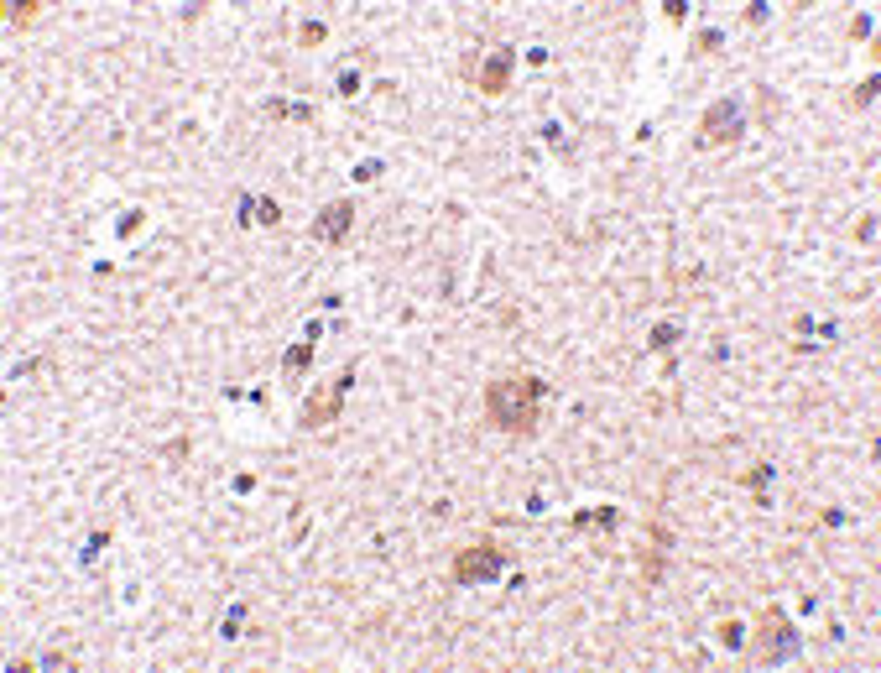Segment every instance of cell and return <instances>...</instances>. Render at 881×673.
<instances>
[{
    "instance_id": "6da1fadb",
    "label": "cell",
    "mask_w": 881,
    "mask_h": 673,
    "mask_svg": "<svg viewBox=\"0 0 881 673\" xmlns=\"http://www.w3.org/2000/svg\"><path fill=\"white\" fill-rule=\"evenodd\" d=\"M542 397H548V381H537V376H506V381H496V387L485 392V407H490V418H496V428L532 433V428H537V402Z\"/></svg>"
},
{
    "instance_id": "7a4b0ae2",
    "label": "cell",
    "mask_w": 881,
    "mask_h": 673,
    "mask_svg": "<svg viewBox=\"0 0 881 673\" xmlns=\"http://www.w3.org/2000/svg\"><path fill=\"white\" fill-rule=\"evenodd\" d=\"M762 663H787V657H798V631H793V622L777 611V605H767L762 611Z\"/></svg>"
},
{
    "instance_id": "3957f363",
    "label": "cell",
    "mask_w": 881,
    "mask_h": 673,
    "mask_svg": "<svg viewBox=\"0 0 881 673\" xmlns=\"http://www.w3.org/2000/svg\"><path fill=\"white\" fill-rule=\"evenodd\" d=\"M506 569V553L490 543H475V548H464L459 559H454V579H459V585H480V579H496Z\"/></svg>"
},
{
    "instance_id": "277c9868",
    "label": "cell",
    "mask_w": 881,
    "mask_h": 673,
    "mask_svg": "<svg viewBox=\"0 0 881 673\" xmlns=\"http://www.w3.org/2000/svg\"><path fill=\"white\" fill-rule=\"evenodd\" d=\"M741 126H746L741 104L736 99H715L710 110H704V121H699V141L704 147H725V141L741 136Z\"/></svg>"
},
{
    "instance_id": "5b68a950",
    "label": "cell",
    "mask_w": 881,
    "mask_h": 673,
    "mask_svg": "<svg viewBox=\"0 0 881 673\" xmlns=\"http://www.w3.org/2000/svg\"><path fill=\"white\" fill-rule=\"evenodd\" d=\"M350 387H355V365H344V371L329 381L324 397H308V402H303V418H298V423H303V428H324V423H334V418H339V402H344V392H350Z\"/></svg>"
},
{
    "instance_id": "8992f818",
    "label": "cell",
    "mask_w": 881,
    "mask_h": 673,
    "mask_svg": "<svg viewBox=\"0 0 881 673\" xmlns=\"http://www.w3.org/2000/svg\"><path fill=\"white\" fill-rule=\"evenodd\" d=\"M350 224H355V204H350V199H334V204L318 209V219H313V241L334 245V241H344V235H350Z\"/></svg>"
},
{
    "instance_id": "52a82bcc",
    "label": "cell",
    "mask_w": 881,
    "mask_h": 673,
    "mask_svg": "<svg viewBox=\"0 0 881 673\" xmlns=\"http://www.w3.org/2000/svg\"><path fill=\"white\" fill-rule=\"evenodd\" d=\"M511 68H516V47H496L485 58V68H480V89H485V95H506Z\"/></svg>"
},
{
    "instance_id": "ba28073f",
    "label": "cell",
    "mask_w": 881,
    "mask_h": 673,
    "mask_svg": "<svg viewBox=\"0 0 881 673\" xmlns=\"http://www.w3.org/2000/svg\"><path fill=\"white\" fill-rule=\"evenodd\" d=\"M266 115H282V121H313V104H303V99H266Z\"/></svg>"
},
{
    "instance_id": "9c48e42d",
    "label": "cell",
    "mask_w": 881,
    "mask_h": 673,
    "mask_svg": "<svg viewBox=\"0 0 881 673\" xmlns=\"http://www.w3.org/2000/svg\"><path fill=\"white\" fill-rule=\"evenodd\" d=\"M313 345H318V339H298V345H292V350L282 355V365H287L292 376H298V371H308V360H313Z\"/></svg>"
},
{
    "instance_id": "30bf717a",
    "label": "cell",
    "mask_w": 881,
    "mask_h": 673,
    "mask_svg": "<svg viewBox=\"0 0 881 673\" xmlns=\"http://www.w3.org/2000/svg\"><path fill=\"white\" fill-rule=\"evenodd\" d=\"M678 334H683V324H678V319H662V324H652V334H647V339H652V350H673V339H678Z\"/></svg>"
},
{
    "instance_id": "8fae6325",
    "label": "cell",
    "mask_w": 881,
    "mask_h": 673,
    "mask_svg": "<svg viewBox=\"0 0 881 673\" xmlns=\"http://www.w3.org/2000/svg\"><path fill=\"white\" fill-rule=\"evenodd\" d=\"M573 527H616V507H595V511H573Z\"/></svg>"
},
{
    "instance_id": "7c38bea8",
    "label": "cell",
    "mask_w": 881,
    "mask_h": 673,
    "mask_svg": "<svg viewBox=\"0 0 881 673\" xmlns=\"http://www.w3.org/2000/svg\"><path fill=\"white\" fill-rule=\"evenodd\" d=\"M240 626H245V605H240V600H235V605H230V611H224V622H219V631H224V637H235V631H240Z\"/></svg>"
},
{
    "instance_id": "4fadbf2b",
    "label": "cell",
    "mask_w": 881,
    "mask_h": 673,
    "mask_svg": "<svg viewBox=\"0 0 881 673\" xmlns=\"http://www.w3.org/2000/svg\"><path fill=\"white\" fill-rule=\"evenodd\" d=\"M542 136H548V147H553L558 157H569V152H573L569 141H564V126H558V121H548V126H542Z\"/></svg>"
},
{
    "instance_id": "5bb4252c",
    "label": "cell",
    "mask_w": 881,
    "mask_h": 673,
    "mask_svg": "<svg viewBox=\"0 0 881 673\" xmlns=\"http://www.w3.org/2000/svg\"><path fill=\"white\" fill-rule=\"evenodd\" d=\"M719 642H725V648H746V626H741V622H725V626H719Z\"/></svg>"
},
{
    "instance_id": "9a60e30c",
    "label": "cell",
    "mask_w": 881,
    "mask_h": 673,
    "mask_svg": "<svg viewBox=\"0 0 881 673\" xmlns=\"http://www.w3.org/2000/svg\"><path fill=\"white\" fill-rule=\"evenodd\" d=\"M32 16H37V0H26V6L16 0V6L6 11V21H11V26H21V21H32Z\"/></svg>"
},
{
    "instance_id": "2e32d148",
    "label": "cell",
    "mask_w": 881,
    "mask_h": 673,
    "mask_svg": "<svg viewBox=\"0 0 881 673\" xmlns=\"http://www.w3.org/2000/svg\"><path fill=\"white\" fill-rule=\"evenodd\" d=\"M104 543H110V533H104V527H99V533H89V543H84V564H95Z\"/></svg>"
},
{
    "instance_id": "e0dca14e",
    "label": "cell",
    "mask_w": 881,
    "mask_h": 673,
    "mask_svg": "<svg viewBox=\"0 0 881 673\" xmlns=\"http://www.w3.org/2000/svg\"><path fill=\"white\" fill-rule=\"evenodd\" d=\"M256 219H261V224H277V219H282V209H277V199H256Z\"/></svg>"
},
{
    "instance_id": "ac0fdd59",
    "label": "cell",
    "mask_w": 881,
    "mask_h": 673,
    "mask_svg": "<svg viewBox=\"0 0 881 673\" xmlns=\"http://www.w3.org/2000/svg\"><path fill=\"white\" fill-rule=\"evenodd\" d=\"M303 47H313V42H324V21H303Z\"/></svg>"
},
{
    "instance_id": "d6986e66",
    "label": "cell",
    "mask_w": 881,
    "mask_h": 673,
    "mask_svg": "<svg viewBox=\"0 0 881 673\" xmlns=\"http://www.w3.org/2000/svg\"><path fill=\"white\" fill-rule=\"evenodd\" d=\"M772 475H777V465H756L751 475H746V485H756V491H762V485L772 480Z\"/></svg>"
},
{
    "instance_id": "ffe728a7",
    "label": "cell",
    "mask_w": 881,
    "mask_h": 673,
    "mask_svg": "<svg viewBox=\"0 0 881 673\" xmlns=\"http://www.w3.org/2000/svg\"><path fill=\"white\" fill-rule=\"evenodd\" d=\"M355 178H360V183H370V178H381V162H376V157H370V162H360V167H355Z\"/></svg>"
},
{
    "instance_id": "44dd1931",
    "label": "cell",
    "mask_w": 881,
    "mask_h": 673,
    "mask_svg": "<svg viewBox=\"0 0 881 673\" xmlns=\"http://www.w3.org/2000/svg\"><path fill=\"white\" fill-rule=\"evenodd\" d=\"M355 89H360V73L344 68V73H339V95H355Z\"/></svg>"
},
{
    "instance_id": "7402d4cb",
    "label": "cell",
    "mask_w": 881,
    "mask_h": 673,
    "mask_svg": "<svg viewBox=\"0 0 881 673\" xmlns=\"http://www.w3.org/2000/svg\"><path fill=\"white\" fill-rule=\"evenodd\" d=\"M141 224V209H126V214H120V235H130Z\"/></svg>"
},
{
    "instance_id": "603a6c76",
    "label": "cell",
    "mask_w": 881,
    "mask_h": 673,
    "mask_svg": "<svg viewBox=\"0 0 881 673\" xmlns=\"http://www.w3.org/2000/svg\"><path fill=\"white\" fill-rule=\"evenodd\" d=\"M850 37H856V42H861V37H871V16H856V21H850Z\"/></svg>"
},
{
    "instance_id": "cb8c5ba5",
    "label": "cell",
    "mask_w": 881,
    "mask_h": 673,
    "mask_svg": "<svg viewBox=\"0 0 881 673\" xmlns=\"http://www.w3.org/2000/svg\"><path fill=\"white\" fill-rule=\"evenodd\" d=\"M871 99H876V73H871V78H865V84H861V95H856V104H871Z\"/></svg>"
}]
</instances>
